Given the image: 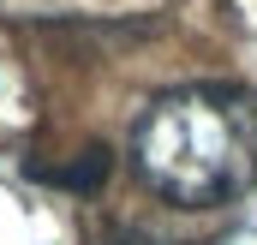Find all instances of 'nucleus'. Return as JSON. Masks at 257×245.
<instances>
[{
	"label": "nucleus",
	"instance_id": "f257e3e1",
	"mask_svg": "<svg viewBox=\"0 0 257 245\" xmlns=\"http://www.w3.org/2000/svg\"><path fill=\"white\" fill-rule=\"evenodd\" d=\"M132 168L180 209H215L257 185V90L180 84L162 90L132 126Z\"/></svg>",
	"mask_w": 257,
	"mask_h": 245
},
{
	"label": "nucleus",
	"instance_id": "f03ea898",
	"mask_svg": "<svg viewBox=\"0 0 257 245\" xmlns=\"http://www.w3.org/2000/svg\"><path fill=\"white\" fill-rule=\"evenodd\" d=\"M108 174V150L102 144H90V150H78V162H66V168H42V180L54 185H72V191H96Z\"/></svg>",
	"mask_w": 257,
	"mask_h": 245
},
{
	"label": "nucleus",
	"instance_id": "7ed1b4c3",
	"mask_svg": "<svg viewBox=\"0 0 257 245\" xmlns=\"http://www.w3.org/2000/svg\"><path fill=\"white\" fill-rule=\"evenodd\" d=\"M108 245H156V239H144V233H126V227H120V233H108Z\"/></svg>",
	"mask_w": 257,
	"mask_h": 245
}]
</instances>
